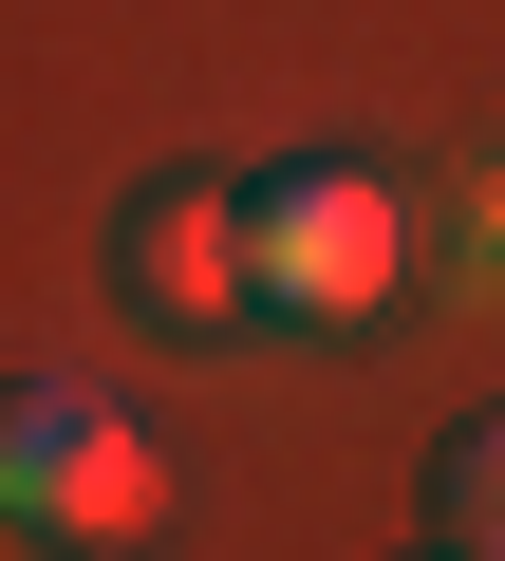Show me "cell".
Segmentation results:
<instances>
[{"label": "cell", "instance_id": "6da1fadb", "mask_svg": "<svg viewBox=\"0 0 505 561\" xmlns=\"http://www.w3.org/2000/svg\"><path fill=\"white\" fill-rule=\"evenodd\" d=\"M243 243H263V319H375L393 262H412V206L375 169H263L243 187Z\"/></svg>", "mask_w": 505, "mask_h": 561}, {"label": "cell", "instance_id": "7a4b0ae2", "mask_svg": "<svg viewBox=\"0 0 505 561\" xmlns=\"http://www.w3.org/2000/svg\"><path fill=\"white\" fill-rule=\"evenodd\" d=\"M0 524L20 542H131L150 524V431L76 375H38L20 412H0Z\"/></svg>", "mask_w": 505, "mask_h": 561}, {"label": "cell", "instance_id": "3957f363", "mask_svg": "<svg viewBox=\"0 0 505 561\" xmlns=\"http://www.w3.org/2000/svg\"><path fill=\"white\" fill-rule=\"evenodd\" d=\"M113 280H131V319H150V337H243V319H263V243H243V187H206V169L131 187Z\"/></svg>", "mask_w": 505, "mask_h": 561}, {"label": "cell", "instance_id": "277c9868", "mask_svg": "<svg viewBox=\"0 0 505 561\" xmlns=\"http://www.w3.org/2000/svg\"><path fill=\"white\" fill-rule=\"evenodd\" d=\"M431 542H449V561H505V412L449 431V468H431Z\"/></svg>", "mask_w": 505, "mask_h": 561}]
</instances>
